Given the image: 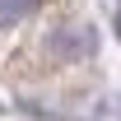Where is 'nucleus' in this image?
Listing matches in <instances>:
<instances>
[{
  "instance_id": "f03ea898",
  "label": "nucleus",
  "mask_w": 121,
  "mask_h": 121,
  "mask_svg": "<svg viewBox=\"0 0 121 121\" xmlns=\"http://www.w3.org/2000/svg\"><path fill=\"white\" fill-rule=\"evenodd\" d=\"M37 9V0H0V23H19Z\"/></svg>"
},
{
  "instance_id": "f257e3e1",
  "label": "nucleus",
  "mask_w": 121,
  "mask_h": 121,
  "mask_svg": "<svg viewBox=\"0 0 121 121\" xmlns=\"http://www.w3.org/2000/svg\"><path fill=\"white\" fill-rule=\"evenodd\" d=\"M93 47H98V37H93L89 28H60L56 37H51V51H56L60 60H75V56H89Z\"/></svg>"
}]
</instances>
